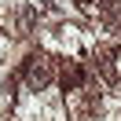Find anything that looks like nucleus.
<instances>
[{"label":"nucleus","instance_id":"f03ea898","mask_svg":"<svg viewBox=\"0 0 121 121\" xmlns=\"http://www.w3.org/2000/svg\"><path fill=\"white\" fill-rule=\"evenodd\" d=\"M59 81H62V88H66V92H77V88H81V81H84V73H81V66H66Z\"/></svg>","mask_w":121,"mask_h":121},{"label":"nucleus","instance_id":"f257e3e1","mask_svg":"<svg viewBox=\"0 0 121 121\" xmlns=\"http://www.w3.org/2000/svg\"><path fill=\"white\" fill-rule=\"evenodd\" d=\"M22 73H26L30 92H40V88L55 77V66H52V59H48V55H30V59L22 62Z\"/></svg>","mask_w":121,"mask_h":121}]
</instances>
